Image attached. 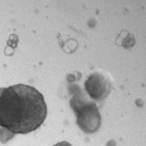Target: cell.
<instances>
[{
  "mask_svg": "<svg viewBox=\"0 0 146 146\" xmlns=\"http://www.w3.org/2000/svg\"><path fill=\"white\" fill-rule=\"evenodd\" d=\"M17 43H18V37L16 36V35H11L10 38L8 39V42H7V44H8L10 47H13V48H16Z\"/></svg>",
  "mask_w": 146,
  "mask_h": 146,
  "instance_id": "obj_4",
  "label": "cell"
},
{
  "mask_svg": "<svg viewBox=\"0 0 146 146\" xmlns=\"http://www.w3.org/2000/svg\"><path fill=\"white\" fill-rule=\"evenodd\" d=\"M46 116L45 99L36 88L27 84L0 88V128L8 138L36 130Z\"/></svg>",
  "mask_w": 146,
  "mask_h": 146,
  "instance_id": "obj_1",
  "label": "cell"
},
{
  "mask_svg": "<svg viewBox=\"0 0 146 146\" xmlns=\"http://www.w3.org/2000/svg\"><path fill=\"white\" fill-rule=\"evenodd\" d=\"M71 107L76 115V124L87 134L96 133L101 125V116L94 102H90L82 93L74 94L71 99Z\"/></svg>",
  "mask_w": 146,
  "mask_h": 146,
  "instance_id": "obj_2",
  "label": "cell"
},
{
  "mask_svg": "<svg viewBox=\"0 0 146 146\" xmlns=\"http://www.w3.org/2000/svg\"><path fill=\"white\" fill-rule=\"evenodd\" d=\"M86 91L93 100H102L111 91V82L101 73H92L84 83Z\"/></svg>",
  "mask_w": 146,
  "mask_h": 146,
  "instance_id": "obj_3",
  "label": "cell"
},
{
  "mask_svg": "<svg viewBox=\"0 0 146 146\" xmlns=\"http://www.w3.org/2000/svg\"><path fill=\"white\" fill-rule=\"evenodd\" d=\"M54 146H72V145L70 143H68V142H60V143L55 144Z\"/></svg>",
  "mask_w": 146,
  "mask_h": 146,
  "instance_id": "obj_5",
  "label": "cell"
}]
</instances>
